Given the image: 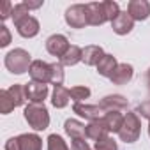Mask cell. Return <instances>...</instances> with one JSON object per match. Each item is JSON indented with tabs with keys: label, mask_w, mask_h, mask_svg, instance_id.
<instances>
[{
	"label": "cell",
	"mask_w": 150,
	"mask_h": 150,
	"mask_svg": "<svg viewBox=\"0 0 150 150\" xmlns=\"http://www.w3.org/2000/svg\"><path fill=\"white\" fill-rule=\"evenodd\" d=\"M32 62H34V60H32L30 53H28L27 50H23V48H14V50H11V51L6 55V58H4V64H6L7 71L13 72V74H25V72L30 69Z\"/></svg>",
	"instance_id": "1"
},
{
	"label": "cell",
	"mask_w": 150,
	"mask_h": 150,
	"mask_svg": "<svg viewBox=\"0 0 150 150\" xmlns=\"http://www.w3.org/2000/svg\"><path fill=\"white\" fill-rule=\"evenodd\" d=\"M23 115L34 131H44L50 125V113H48V108L44 104L28 103L23 110Z\"/></svg>",
	"instance_id": "2"
},
{
	"label": "cell",
	"mask_w": 150,
	"mask_h": 150,
	"mask_svg": "<svg viewBox=\"0 0 150 150\" xmlns=\"http://www.w3.org/2000/svg\"><path fill=\"white\" fill-rule=\"evenodd\" d=\"M139 132H141V122H139L138 113L127 111V115L124 118V124H122V129L118 131L120 139L124 143H134V141H138Z\"/></svg>",
	"instance_id": "3"
},
{
	"label": "cell",
	"mask_w": 150,
	"mask_h": 150,
	"mask_svg": "<svg viewBox=\"0 0 150 150\" xmlns=\"http://www.w3.org/2000/svg\"><path fill=\"white\" fill-rule=\"evenodd\" d=\"M85 14H87V23L92 27H99V25H104L106 21H110L103 2L85 4Z\"/></svg>",
	"instance_id": "4"
},
{
	"label": "cell",
	"mask_w": 150,
	"mask_h": 150,
	"mask_svg": "<svg viewBox=\"0 0 150 150\" xmlns=\"http://www.w3.org/2000/svg\"><path fill=\"white\" fill-rule=\"evenodd\" d=\"M65 23L72 28H83L87 23V14H85V4H74L65 11Z\"/></svg>",
	"instance_id": "5"
},
{
	"label": "cell",
	"mask_w": 150,
	"mask_h": 150,
	"mask_svg": "<svg viewBox=\"0 0 150 150\" xmlns=\"http://www.w3.org/2000/svg\"><path fill=\"white\" fill-rule=\"evenodd\" d=\"M69 48H71V44H69L67 37L62 35V34H53V35H50L46 39V50H48V53L53 55V57H58V60L67 53Z\"/></svg>",
	"instance_id": "6"
},
{
	"label": "cell",
	"mask_w": 150,
	"mask_h": 150,
	"mask_svg": "<svg viewBox=\"0 0 150 150\" xmlns=\"http://www.w3.org/2000/svg\"><path fill=\"white\" fill-rule=\"evenodd\" d=\"M28 74L32 81H39V83H51V64H46L42 60H34Z\"/></svg>",
	"instance_id": "7"
},
{
	"label": "cell",
	"mask_w": 150,
	"mask_h": 150,
	"mask_svg": "<svg viewBox=\"0 0 150 150\" xmlns=\"http://www.w3.org/2000/svg\"><path fill=\"white\" fill-rule=\"evenodd\" d=\"M25 92H27V101L35 103V104H44V99L50 94V88L46 83H39V81H28L25 85Z\"/></svg>",
	"instance_id": "8"
},
{
	"label": "cell",
	"mask_w": 150,
	"mask_h": 150,
	"mask_svg": "<svg viewBox=\"0 0 150 150\" xmlns=\"http://www.w3.org/2000/svg\"><path fill=\"white\" fill-rule=\"evenodd\" d=\"M14 25H16L18 34H20L21 37H25V39L35 37V35L39 34V21H37L34 16H30V14H27L25 18H21V20L16 21Z\"/></svg>",
	"instance_id": "9"
},
{
	"label": "cell",
	"mask_w": 150,
	"mask_h": 150,
	"mask_svg": "<svg viewBox=\"0 0 150 150\" xmlns=\"http://www.w3.org/2000/svg\"><path fill=\"white\" fill-rule=\"evenodd\" d=\"M72 111L76 113V115H80L81 118L88 120V122L103 118V113H104L99 104H83V103H76V104L72 106Z\"/></svg>",
	"instance_id": "10"
},
{
	"label": "cell",
	"mask_w": 150,
	"mask_h": 150,
	"mask_svg": "<svg viewBox=\"0 0 150 150\" xmlns=\"http://www.w3.org/2000/svg\"><path fill=\"white\" fill-rule=\"evenodd\" d=\"M127 13L134 21H145L150 16V2H146V0H131L127 4Z\"/></svg>",
	"instance_id": "11"
},
{
	"label": "cell",
	"mask_w": 150,
	"mask_h": 150,
	"mask_svg": "<svg viewBox=\"0 0 150 150\" xmlns=\"http://www.w3.org/2000/svg\"><path fill=\"white\" fill-rule=\"evenodd\" d=\"M111 28H113V32L118 34V35H127V34L134 28V20L129 16L127 11H120L118 16L111 21Z\"/></svg>",
	"instance_id": "12"
},
{
	"label": "cell",
	"mask_w": 150,
	"mask_h": 150,
	"mask_svg": "<svg viewBox=\"0 0 150 150\" xmlns=\"http://www.w3.org/2000/svg\"><path fill=\"white\" fill-rule=\"evenodd\" d=\"M99 106L104 113L106 111H124V110H127V99L120 94H113V96L103 97Z\"/></svg>",
	"instance_id": "13"
},
{
	"label": "cell",
	"mask_w": 150,
	"mask_h": 150,
	"mask_svg": "<svg viewBox=\"0 0 150 150\" xmlns=\"http://www.w3.org/2000/svg\"><path fill=\"white\" fill-rule=\"evenodd\" d=\"M132 74H134V69L131 64H118L110 80L113 85H125L132 80Z\"/></svg>",
	"instance_id": "14"
},
{
	"label": "cell",
	"mask_w": 150,
	"mask_h": 150,
	"mask_svg": "<svg viewBox=\"0 0 150 150\" xmlns=\"http://www.w3.org/2000/svg\"><path fill=\"white\" fill-rule=\"evenodd\" d=\"M64 131L67 132V136H71V139H85L87 138V125L74 118L65 120Z\"/></svg>",
	"instance_id": "15"
},
{
	"label": "cell",
	"mask_w": 150,
	"mask_h": 150,
	"mask_svg": "<svg viewBox=\"0 0 150 150\" xmlns=\"http://www.w3.org/2000/svg\"><path fill=\"white\" fill-rule=\"evenodd\" d=\"M16 139H18L20 150H42V139L34 132L20 134L16 136Z\"/></svg>",
	"instance_id": "16"
},
{
	"label": "cell",
	"mask_w": 150,
	"mask_h": 150,
	"mask_svg": "<svg viewBox=\"0 0 150 150\" xmlns=\"http://www.w3.org/2000/svg\"><path fill=\"white\" fill-rule=\"evenodd\" d=\"M124 118H125V115H122L120 111H106L103 115V122H104L108 132H118L122 129Z\"/></svg>",
	"instance_id": "17"
},
{
	"label": "cell",
	"mask_w": 150,
	"mask_h": 150,
	"mask_svg": "<svg viewBox=\"0 0 150 150\" xmlns=\"http://www.w3.org/2000/svg\"><path fill=\"white\" fill-rule=\"evenodd\" d=\"M104 55H106V53L103 51L101 46L90 44V46H87V48L83 50V60H81V62H85V65H96V67H97V64L103 60Z\"/></svg>",
	"instance_id": "18"
},
{
	"label": "cell",
	"mask_w": 150,
	"mask_h": 150,
	"mask_svg": "<svg viewBox=\"0 0 150 150\" xmlns=\"http://www.w3.org/2000/svg\"><path fill=\"white\" fill-rule=\"evenodd\" d=\"M104 136H110V132H108V129H106L103 118L94 120V122H88V125H87V138H88V139L99 141V139H103Z\"/></svg>",
	"instance_id": "19"
},
{
	"label": "cell",
	"mask_w": 150,
	"mask_h": 150,
	"mask_svg": "<svg viewBox=\"0 0 150 150\" xmlns=\"http://www.w3.org/2000/svg\"><path fill=\"white\" fill-rule=\"evenodd\" d=\"M117 65H118L117 58L113 55H108L106 53L103 57V60L97 64V72L101 74V76H104V78H111L113 72H115V69H117Z\"/></svg>",
	"instance_id": "20"
},
{
	"label": "cell",
	"mask_w": 150,
	"mask_h": 150,
	"mask_svg": "<svg viewBox=\"0 0 150 150\" xmlns=\"http://www.w3.org/2000/svg\"><path fill=\"white\" fill-rule=\"evenodd\" d=\"M83 60V50L80 48V46H76V44H71V48L67 50V53L58 60L62 65H76L78 62H81Z\"/></svg>",
	"instance_id": "21"
},
{
	"label": "cell",
	"mask_w": 150,
	"mask_h": 150,
	"mask_svg": "<svg viewBox=\"0 0 150 150\" xmlns=\"http://www.w3.org/2000/svg\"><path fill=\"white\" fill-rule=\"evenodd\" d=\"M69 99H71V94H69V90L65 88V87H55L53 88V94H51V104L55 106V108H58V110H62V108H65L67 104H69Z\"/></svg>",
	"instance_id": "22"
},
{
	"label": "cell",
	"mask_w": 150,
	"mask_h": 150,
	"mask_svg": "<svg viewBox=\"0 0 150 150\" xmlns=\"http://www.w3.org/2000/svg\"><path fill=\"white\" fill-rule=\"evenodd\" d=\"M7 92H9V96L13 97V101H14L16 108H18V106H23V104L27 103L25 85H18V83H14L13 87H9V88H7Z\"/></svg>",
	"instance_id": "23"
},
{
	"label": "cell",
	"mask_w": 150,
	"mask_h": 150,
	"mask_svg": "<svg viewBox=\"0 0 150 150\" xmlns=\"http://www.w3.org/2000/svg\"><path fill=\"white\" fill-rule=\"evenodd\" d=\"M14 108H16V104H14L13 97L9 96V92L2 90L0 92V111H2V115H9Z\"/></svg>",
	"instance_id": "24"
},
{
	"label": "cell",
	"mask_w": 150,
	"mask_h": 150,
	"mask_svg": "<svg viewBox=\"0 0 150 150\" xmlns=\"http://www.w3.org/2000/svg\"><path fill=\"white\" fill-rule=\"evenodd\" d=\"M64 78H65V74H64V65L60 62H53L51 64V85L55 87H60L64 83Z\"/></svg>",
	"instance_id": "25"
},
{
	"label": "cell",
	"mask_w": 150,
	"mask_h": 150,
	"mask_svg": "<svg viewBox=\"0 0 150 150\" xmlns=\"http://www.w3.org/2000/svg\"><path fill=\"white\" fill-rule=\"evenodd\" d=\"M69 94H71V99L74 101V104H76V103H83L85 99L90 97V88L88 87H72L69 90Z\"/></svg>",
	"instance_id": "26"
},
{
	"label": "cell",
	"mask_w": 150,
	"mask_h": 150,
	"mask_svg": "<svg viewBox=\"0 0 150 150\" xmlns=\"http://www.w3.org/2000/svg\"><path fill=\"white\" fill-rule=\"evenodd\" d=\"M48 150H71L67 143L64 141L62 136L58 134H50L48 136Z\"/></svg>",
	"instance_id": "27"
},
{
	"label": "cell",
	"mask_w": 150,
	"mask_h": 150,
	"mask_svg": "<svg viewBox=\"0 0 150 150\" xmlns=\"http://www.w3.org/2000/svg\"><path fill=\"white\" fill-rule=\"evenodd\" d=\"M94 148H96V150H118L117 141H115L111 136H104L103 139L96 141V146H94Z\"/></svg>",
	"instance_id": "28"
},
{
	"label": "cell",
	"mask_w": 150,
	"mask_h": 150,
	"mask_svg": "<svg viewBox=\"0 0 150 150\" xmlns=\"http://www.w3.org/2000/svg\"><path fill=\"white\" fill-rule=\"evenodd\" d=\"M13 9H14V6L9 2V0H4L2 2V6H0V18H2L4 21L13 14Z\"/></svg>",
	"instance_id": "29"
},
{
	"label": "cell",
	"mask_w": 150,
	"mask_h": 150,
	"mask_svg": "<svg viewBox=\"0 0 150 150\" xmlns=\"http://www.w3.org/2000/svg\"><path fill=\"white\" fill-rule=\"evenodd\" d=\"M138 115H141L143 118H146L148 122H150V99L148 101H143V103H139L138 104V111H136Z\"/></svg>",
	"instance_id": "30"
},
{
	"label": "cell",
	"mask_w": 150,
	"mask_h": 150,
	"mask_svg": "<svg viewBox=\"0 0 150 150\" xmlns=\"http://www.w3.org/2000/svg\"><path fill=\"white\" fill-rule=\"evenodd\" d=\"M9 42H11V34H9V28H7L6 25H2V27H0V46L6 48V46H9Z\"/></svg>",
	"instance_id": "31"
},
{
	"label": "cell",
	"mask_w": 150,
	"mask_h": 150,
	"mask_svg": "<svg viewBox=\"0 0 150 150\" xmlns=\"http://www.w3.org/2000/svg\"><path fill=\"white\" fill-rule=\"evenodd\" d=\"M71 148H72V150H92L90 145H88L85 139H72V141H71Z\"/></svg>",
	"instance_id": "32"
},
{
	"label": "cell",
	"mask_w": 150,
	"mask_h": 150,
	"mask_svg": "<svg viewBox=\"0 0 150 150\" xmlns=\"http://www.w3.org/2000/svg\"><path fill=\"white\" fill-rule=\"evenodd\" d=\"M6 150H20L18 139H16V138H9V139L6 141Z\"/></svg>",
	"instance_id": "33"
},
{
	"label": "cell",
	"mask_w": 150,
	"mask_h": 150,
	"mask_svg": "<svg viewBox=\"0 0 150 150\" xmlns=\"http://www.w3.org/2000/svg\"><path fill=\"white\" fill-rule=\"evenodd\" d=\"M27 7H28V11L30 9H39L41 6H42V0H39V2H23Z\"/></svg>",
	"instance_id": "34"
},
{
	"label": "cell",
	"mask_w": 150,
	"mask_h": 150,
	"mask_svg": "<svg viewBox=\"0 0 150 150\" xmlns=\"http://www.w3.org/2000/svg\"><path fill=\"white\" fill-rule=\"evenodd\" d=\"M146 88H148V94H150V69L146 71Z\"/></svg>",
	"instance_id": "35"
},
{
	"label": "cell",
	"mask_w": 150,
	"mask_h": 150,
	"mask_svg": "<svg viewBox=\"0 0 150 150\" xmlns=\"http://www.w3.org/2000/svg\"><path fill=\"white\" fill-rule=\"evenodd\" d=\"M148 136H150V124H148Z\"/></svg>",
	"instance_id": "36"
}]
</instances>
